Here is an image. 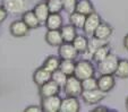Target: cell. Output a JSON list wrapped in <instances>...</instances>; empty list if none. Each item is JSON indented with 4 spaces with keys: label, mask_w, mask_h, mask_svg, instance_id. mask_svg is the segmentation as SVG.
Wrapping results in <instances>:
<instances>
[{
    "label": "cell",
    "mask_w": 128,
    "mask_h": 112,
    "mask_svg": "<svg viewBox=\"0 0 128 112\" xmlns=\"http://www.w3.org/2000/svg\"><path fill=\"white\" fill-rule=\"evenodd\" d=\"M95 75V68L94 65L90 60H86V59H83V60H80L76 62V67H75V73H74V76L83 81L85 78L92 77V76Z\"/></svg>",
    "instance_id": "6da1fadb"
},
{
    "label": "cell",
    "mask_w": 128,
    "mask_h": 112,
    "mask_svg": "<svg viewBox=\"0 0 128 112\" xmlns=\"http://www.w3.org/2000/svg\"><path fill=\"white\" fill-rule=\"evenodd\" d=\"M118 56L111 52L104 60L98 63V70L101 75H114L117 69V66H118Z\"/></svg>",
    "instance_id": "7a4b0ae2"
},
{
    "label": "cell",
    "mask_w": 128,
    "mask_h": 112,
    "mask_svg": "<svg viewBox=\"0 0 128 112\" xmlns=\"http://www.w3.org/2000/svg\"><path fill=\"white\" fill-rule=\"evenodd\" d=\"M64 91L67 96H80L83 93V87H82V81L78 79L76 76H68L67 82H66L65 86H64Z\"/></svg>",
    "instance_id": "3957f363"
},
{
    "label": "cell",
    "mask_w": 128,
    "mask_h": 112,
    "mask_svg": "<svg viewBox=\"0 0 128 112\" xmlns=\"http://www.w3.org/2000/svg\"><path fill=\"white\" fill-rule=\"evenodd\" d=\"M1 2L8 11V14L22 15L23 12L27 10L26 0H1Z\"/></svg>",
    "instance_id": "277c9868"
},
{
    "label": "cell",
    "mask_w": 128,
    "mask_h": 112,
    "mask_svg": "<svg viewBox=\"0 0 128 112\" xmlns=\"http://www.w3.org/2000/svg\"><path fill=\"white\" fill-rule=\"evenodd\" d=\"M106 93L102 92L100 88H95V90H91V91H83V93L80 94L83 101L86 104L90 105H94L100 103L102 100H104Z\"/></svg>",
    "instance_id": "5b68a950"
},
{
    "label": "cell",
    "mask_w": 128,
    "mask_h": 112,
    "mask_svg": "<svg viewBox=\"0 0 128 112\" xmlns=\"http://www.w3.org/2000/svg\"><path fill=\"white\" fill-rule=\"evenodd\" d=\"M78 54L72 43L64 42L58 46V57L61 60H76Z\"/></svg>",
    "instance_id": "8992f818"
},
{
    "label": "cell",
    "mask_w": 128,
    "mask_h": 112,
    "mask_svg": "<svg viewBox=\"0 0 128 112\" xmlns=\"http://www.w3.org/2000/svg\"><path fill=\"white\" fill-rule=\"evenodd\" d=\"M101 22H102L101 16L95 11L90 14L88 16H86V20H85L84 27H83L84 34L87 35V36H93L95 29H96V27L99 26Z\"/></svg>",
    "instance_id": "52a82bcc"
},
{
    "label": "cell",
    "mask_w": 128,
    "mask_h": 112,
    "mask_svg": "<svg viewBox=\"0 0 128 112\" xmlns=\"http://www.w3.org/2000/svg\"><path fill=\"white\" fill-rule=\"evenodd\" d=\"M61 99L59 95H52L48 98H42L41 108L44 112H58L60 110Z\"/></svg>",
    "instance_id": "ba28073f"
},
{
    "label": "cell",
    "mask_w": 128,
    "mask_h": 112,
    "mask_svg": "<svg viewBox=\"0 0 128 112\" xmlns=\"http://www.w3.org/2000/svg\"><path fill=\"white\" fill-rule=\"evenodd\" d=\"M30 31H31V28L25 24V22L23 19L14 20V22H12V24L9 26V32L14 37H24L26 35H28Z\"/></svg>",
    "instance_id": "9c48e42d"
},
{
    "label": "cell",
    "mask_w": 128,
    "mask_h": 112,
    "mask_svg": "<svg viewBox=\"0 0 128 112\" xmlns=\"http://www.w3.org/2000/svg\"><path fill=\"white\" fill-rule=\"evenodd\" d=\"M60 91H61V87L56 82H53L52 79L44 83L43 85L39 86V94L41 96V99L52 96V95H59L60 94Z\"/></svg>",
    "instance_id": "30bf717a"
},
{
    "label": "cell",
    "mask_w": 128,
    "mask_h": 112,
    "mask_svg": "<svg viewBox=\"0 0 128 112\" xmlns=\"http://www.w3.org/2000/svg\"><path fill=\"white\" fill-rule=\"evenodd\" d=\"M80 109V103L76 96H67L61 99L60 112H78Z\"/></svg>",
    "instance_id": "8fae6325"
},
{
    "label": "cell",
    "mask_w": 128,
    "mask_h": 112,
    "mask_svg": "<svg viewBox=\"0 0 128 112\" xmlns=\"http://www.w3.org/2000/svg\"><path fill=\"white\" fill-rule=\"evenodd\" d=\"M116 86L114 75H101L98 78V88L104 93H109Z\"/></svg>",
    "instance_id": "7c38bea8"
},
{
    "label": "cell",
    "mask_w": 128,
    "mask_h": 112,
    "mask_svg": "<svg viewBox=\"0 0 128 112\" xmlns=\"http://www.w3.org/2000/svg\"><path fill=\"white\" fill-rule=\"evenodd\" d=\"M114 33V28L109 23L106 22H101L100 25L96 27L93 36L96 37L99 40H103V41H108V39Z\"/></svg>",
    "instance_id": "4fadbf2b"
},
{
    "label": "cell",
    "mask_w": 128,
    "mask_h": 112,
    "mask_svg": "<svg viewBox=\"0 0 128 112\" xmlns=\"http://www.w3.org/2000/svg\"><path fill=\"white\" fill-rule=\"evenodd\" d=\"M50 79H51V73L49 70H46L43 66L35 69V71L33 73V82L38 86L43 85L44 83L49 82Z\"/></svg>",
    "instance_id": "5bb4252c"
},
{
    "label": "cell",
    "mask_w": 128,
    "mask_h": 112,
    "mask_svg": "<svg viewBox=\"0 0 128 112\" xmlns=\"http://www.w3.org/2000/svg\"><path fill=\"white\" fill-rule=\"evenodd\" d=\"M46 42L51 46H57L58 48L61 43H64L62 36H61L60 29H48L44 36Z\"/></svg>",
    "instance_id": "9a60e30c"
},
{
    "label": "cell",
    "mask_w": 128,
    "mask_h": 112,
    "mask_svg": "<svg viewBox=\"0 0 128 112\" xmlns=\"http://www.w3.org/2000/svg\"><path fill=\"white\" fill-rule=\"evenodd\" d=\"M44 25H46V29H60L64 25V19L60 12H50Z\"/></svg>",
    "instance_id": "2e32d148"
},
{
    "label": "cell",
    "mask_w": 128,
    "mask_h": 112,
    "mask_svg": "<svg viewBox=\"0 0 128 112\" xmlns=\"http://www.w3.org/2000/svg\"><path fill=\"white\" fill-rule=\"evenodd\" d=\"M33 11L36 15V17H38V19L40 20L41 24H44L46 22L49 15H50V10H49L48 5H46V1H41V2L36 3Z\"/></svg>",
    "instance_id": "e0dca14e"
},
{
    "label": "cell",
    "mask_w": 128,
    "mask_h": 112,
    "mask_svg": "<svg viewBox=\"0 0 128 112\" xmlns=\"http://www.w3.org/2000/svg\"><path fill=\"white\" fill-rule=\"evenodd\" d=\"M60 33L61 36H62L64 42H68V43H72L74 41V39L77 35V28L75 26H72V24H67V25H62L60 28Z\"/></svg>",
    "instance_id": "ac0fdd59"
},
{
    "label": "cell",
    "mask_w": 128,
    "mask_h": 112,
    "mask_svg": "<svg viewBox=\"0 0 128 112\" xmlns=\"http://www.w3.org/2000/svg\"><path fill=\"white\" fill-rule=\"evenodd\" d=\"M22 19L25 22V24L30 27L31 29H35L41 26V23L38 19L36 15L34 14L33 10H26L22 14Z\"/></svg>",
    "instance_id": "d6986e66"
},
{
    "label": "cell",
    "mask_w": 128,
    "mask_h": 112,
    "mask_svg": "<svg viewBox=\"0 0 128 112\" xmlns=\"http://www.w3.org/2000/svg\"><path fill=\"white\" fill-rule=\"evenodd\" d=\"M72 43V45L75 46V49L77 50L78 53H80V54L86 53L87 48H88V39H87L86 35L77 34Z\"/></svg>",
    "instance_id": "ffe728a7"
},
{
    "label": "cell",
    "mask_w": 128,
    "mask_h": 112,
    "mask_svg": "<svg viewBox=\"0 0 128 112\" xmlns=\"http://www.w3.org/2000/svg\"><path fill=\"white\" fill-rule=\"evenodd\" d=\"M110 53H111V45H110L109 43H106L102 46H100L98 50H95V52L91 56V58H92V60L95 61L96 63H100L102 60H104Z\"/></svg>",
    "instance_id": "44dd1931"
},
{
    "label": "cell",
    "mask_w": 128,
    "mask_h": 112,
    "mask_svg": "<svg viewBox=\"0 0 128 112\" xmlns=\"http://www.w3.org/2000/svg\"><path fill=\"white\" fill-rule=\"evenodd\" d=\"M75 11L80 12V14L85 15V16H88L90 14L95 11V8L91 0H78Z\"/></svg>",
    "instance_id": "7402d4cb"
},
{
    "label": "cell",
    "mask_w": 128,
    "mask_h": 112,
    "mask_svg": "<svg viewBox=\"0 0 128 112\" xmlns=\"http://www.w3.org/2000/svg\"><path fill=\"white\" fill-rule=\"evenodd\" d=\"M114 77L120 79H127L128 78V59H119L118 66L114 71Z\"/></svg>",
    "instance_id": "603a6c76"
},
{
    "label": "cell",
    "mask_w": 128,
    "mask_h": 112,
    "mask_svg": "<svg viewBox=\"0 0 128 112\" xmlns=\"http://www.w3.org/2000/svg\"><path fill=\"white\" fill-rule=\"evenodd\" d=\"M85 20H86V16L78 11H74L69 14V23L72 26H75L77 29H83Z\"/></svg>",
    "instance_id": "cb8c5ba5"
},
{
    "label": "cell",
    "mask_w": 128,
    "mask_h": 112,
    "mask_svg": "<svg viewBox=\"0 0 128 112\" xmlns=\"http://www.w3.org/2000/svg\"><path fill=\"white\" fill-rule=\"evenodd\" d=\"M60 61H61V59L59 58L58 56H49L48 58L44 60L43 67L46 69V70H49L51 74H52L53 71H56L59 69Z\"/></svg>",
    "instance_id": "d4e9b609"
},
{
    "label": "cell",
    "mask_w": 128,
    "mask_h": 112,
    "mask_svg": "<svg viewBox=\"0 0 128 112\" xmlns=\"http://www.w3.org/2000/svg\"><path fill=\"white\" fill-rule=\"evenodd\" d=\"M75 67H76L75 60H61L59 69L67 76H72L74 73H75Z\"/></svg>",
    "instance_id": "484cf974"
},
{
    "label": "cell",
    "mask_w": 128,
    "mask_h": 112,
    "mask_svg": "<svg viewBox=\"0 0 128 112\" xmlns=\"http://www.w3.org/2000/svg\"><path fill=\"white\" fill-rule=\"evenodd\" d=\"M106 43H108V42L103 41V40H99V39H96V37L92 36V39L88 40V48H87L86 53H88L90 56H92V54L95 52V50H98L100 46H102Z\"/></svg>",
    "instance_id": "4316f807"
},
{
    "label": "cell",
    "mask_w": 128,
    "mask_h": 112,
    "mask_svg": "<svg viewBox=\"0 0 128 112\" xmlns=\"http://www.w3.org/2000/svg\"><path fill=\"white\" fill-rule=\"evenodd\" d=\"M67 78H68V76L66 75V74H64L60 69L53 71V73L51 74V79H52L53 82H56L61 88H64L66 82H67Z\"/></svg>",
    "instance_id": "83f0119b"
},
{
    "label": "cell",
    "mask_w": 128,
    "mask_h": 112,
    "mask_svg": "<svg viewBox=\"0 0 128 112\" xmlns=\"http://www.w3.org/2000/svg\"><path fill=\"white\" fill-rule=\"evenodd\" d=\"M82 87H83V91H91V90L98 88V78H95L94 76H92V77L83 79Z\"/></svg>",
    "instance_id": "f1b7e54d"
},
{
    "label": "cell",
    "mask_w": 128,
    "mask_h": 112,
    "mask_svg": "<svg viewBox=\"0 0 128 112\" xmlns=\"http://www.w3.org/2000/svg\"><path fill=\"white\" fill-rule=\"evenodd\" d=\"M46 2L48 5L50 12H61V10H64L61 0H46Z\"/></svg>",
    "instance_id": "f546056e"
},
{
    "label": "cell",
    "mask_w": 128,
    "mask_h": 112,
    "mask_svg": "<svg viewBox=\"0 0 128 112\" xmlns=\"http://www.w3.org/2000/svg\"><path fill=\"white\" fill-rule=\"evenodd\" d=\"M61 1H62L64 10H65L67 14H72V12L75 11L78 0H61Z\"/></svg>",
    "instance_id": "4dcf8cb0"
},
{
    "label": "cell",
    "mask_w": 128,
    "mask_h": 112,
    "mask_svg": "<svg viewBox=\"0 0 128 112\" xmlns=\"http://www.w3.org/2000/svg\"><path fill=\"white\" fill-rule=\"evenodd\" d=\"M8 17V11L2 5H0V24H2Z\"/></svg>",
    "instance_id": "1f68e13d"
},
{
    "label": "cell",
    "mask_w": 128,
    "mask_h": 112,
    "mask_svg": "<svg viewBox=\"0 0 128 112\" xmlns=\"http://www.w3.org/2000/svg\"><path fill=\"white\" fill-rule=\"evenodd\" d=\"M25 112H42L41 105H30L25 109Z\"/></svg>",
    "instance_id": "d6a6232c"
},
{
    "label": "cell",
    "mask_w": 128,
    "mask_h": 112,
    "mask_svg": "<svg viewBox=\"0 0 128 112\" xmlns=\"http://www.w3.org/2000/svg\"><path fill=\"white\" fill-rule=\"evenodd\" d=\"M92 111L93 112H106V111H109V109L106 107H103V105H99V107L94 108Z\"/></svg>",
    "instance_id": "836d02e7"
},
{
    "label": "cell",
    "mask_w": 128,
    "mask_h": 112,
    "mask_svg": "<svg viewBox=\"0 0 128 112\" xmlns=\"http://www.w3.org/2000/svg\"><path fill=\"white\" fill-rule=\"evenodd\" d=\"M122 45H124V48L128 51V33L124 36V39H122Z\"/></svg>",
    "instance_id": "e575fe53"
},
{
    "label": "cell",
    "mask_w": 128,
    "mask_h": 112,
    "mask_svg": "<svg viewBox=\"0 0 128 112\" xmlns=\"http://www.w3.org/2000/svg\"><path fill=\"white\" fill-rule=\"evenodd\" d=\"M125 107H126V110L128 111V96H127V99H126V102H125Z\"/></svg>",
    "instance_id": "d590c367"
},
{
    "label": "cell",
    "mask_w": 128,
    "mask_h": 112,
    "mask_svg": "<svg viewBox=\"0 0 128 112\" xmlns=\"http://www.w3.org/2000/svg\"><path fill=\"white\" fill-rule=\"evenodd\" d=\"M41 1H46V0H41Z\"/></svg>",
    "instance_id": "8d00e7d4"
}]
</instances>
